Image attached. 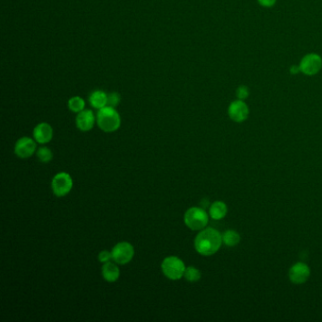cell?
I'll return each instance as SVG.
<instances>
[{"label": "cell", "instance_id": "6da1fadb", "mask_svg": "<svg viewBox=\"0 0 322 322\" xmlns=\"http://www.w3.org/2000/svg\"><path fill=\"white\" fill-rule=\"evenodd\" d=\"M222 235L213 228L201 230L195 238V249L204 256H211L219 251L222 245Z\"/></svg>", "mask_w": 322, "mask_h": 322}, {"label": "cell", "instance_id": "7a4b0ae2", "mask_svg": "<svg viewBox=\"0 0 322 322\" xmlns=\"http://www.w3.org/2000/svg\"><path fill=\"white\" fill-rule=\"evenodd\" d=\"M97 123L100 130L105 133H114L120 127L121 118L114 107L105 106L102 109L98 110Z\"/></svg>", "mask_w": 322, "mask_h": 322}, {"label": "cell", "instance_id": "3957f363", "mask_svg": "<svg viewBox=\"0 0 322 322\" xmlns=\"http://www.w3.org/2000/svg\"><path fill=\"white\" fill-rule=\"evenodd\" d=\"M209 221L204 209L200 207H191L184 213V223L192 231L203 230Z\"/></svg>", "mask_w": 322, "mask_h": 322}, {"label": "cell", "instance_id": "277c9868", "mask_svg": "<svg viewBox=\"0 0 322 322\" xmlns=\"http://www.w3.org/2000/svg\"><path fill=\"white\" fill-rule=\"evenodd\" d=\"M161 267L164 276L172 281L182 279L186 269L183 260L176 256H169L164 258Z\"/></svg>", "mask_w": 322, "mask_h": 322}, {"label": "cell", "instance_id": "5b68a950", "mask_svg": "<svg viewBox=\"0 0 322 322\" xmlns=\"http://www.w3.org/2000/svg\"><path fill=\"white\" fill-rule=\"evenodd\" d=\"M73 187V180L71 176L66 173L61 172L55 175L51 182V188L55 196L62 198L69 194Z\"/></svg>", "mask_w": 322, "mask_h": 322}, {"label": "cell", "instance_id": "8992f818", "mask_svg": "<svg viewBox=\"0 0 322 322\" xmlns=\"http://www.w3.org/2000/svg\"><path fill=\"white\" fill-rule=\"evenodd\" d=\"M113 260L118 265H127L133 260L134 256V246L128 242L116 244L112 249Z\"/></svg>", "mask_w": 322, "mask_h": 322}, {"label": "cell", "instance_id": "52a82bcc", "mask_svg": "<svg viewBox=\"0 0 322 322\" xmlns=\"http://www.w3.org/2000/svg\"><path fill=\"white\" fill-rule=\"evenodd\" d=\"M321 67V57L319 55L311 53V54L304 56V59L302 60L299 65V70L305 75L313 76L317 72H319Z\"/></svg>", "mask_w": 322, "mask_h": 322}, {"label": "cell", "instance_id": "ba28073f", "mask_svg": "<svg viewBox=\"0 0 322 322\" xmlns=\"http://www.w3.org/2000/svg\"><path fill=\"white\" fill-rule=\"evenodd\" d=\"M36 152V143L30 137H22L17 140L14 146L15 155L21 159L31 157Z\"/></svg>", "mask_w": 322, "mask_h": 322}, {"label": "cell", "instance_id": "9c48e42d", "mask_svg": "<svg viewBox=\"0 0 322 322\" xmlns=\"http://www.w3.org/2000/svg\"><path fill=\"white\" fill-rule=\"evenodd\" d=\"M310 274V268L306 264L297 263L294 266H292L291 268L289 269L288 276H289V279L292 283L300 285L309 279Z\"/></svg>", "mask_w": 322, "mask_h": 322}, {"label": "cell", "instance_id": "30bf717a", "mask_svg": "<svg viewBox=\"0 0 322 322\" xmlns=\"http://www.w3.org/2000/svg\"><path fill=\"white\" fill-rule=\"evenodd\" d=\"M249 113L248 105L241 99L231 102L228 110V114L231 120L238 123L245 121L249 116Z\"/></svg>", "mask_w": 322, "mask_h": 322}, {"label": "cell", "instance_id": "8fae6325", "mask_svg": "<svg viewBox=\"0 0 322 322\" xmlns=\"http://www.w3.org/2000/svg\"><path fill=\"white\" fill-rule=\"evenodd\" d=\"M33 137L39 144H48L53 138V128L49 123H40L33 130Z\"/></svg>", "mask_w": 322, "mask_h": 322}, {"label": "cell", "instance_id": "7c38bea8", "mask_svg": "<svg viewBox=\"0 0 322 322\" xmlns=\"http://www.w3.org/2000/svg\"><path fill=\"white\" fill-rule=\"evenodd\" d=\"M96 122V117L91 110H83L78 114L76 118V124L79 131L89 132L91 131Z\"/></svg>", "mask_w": 322, "mask_h": 322}, {"label": "cell", "instance_id": "4fadbf2b", "mask_svg": "<svg viewBox=\"0 0 322 322\" xmlns=\"http://www.w3.org/2000/svg\"><path fill=\"white\" fill-rule=\"evenodd\" d=\"M102 276L103 279L109 283H115L120 277V270L116 266V263L107 262L102 267Z\"/></svg>", "mask_w": 322, "mask_h": 322}, {"label": "cell", "instance_id": "5bb4252c", "mask_svg": "<svg viewBox=\"0 0 322 322\" xmlns=\"http://www.w3.org/2000/svg\"><path fill=\"white\" fill-rule=\"evenodd\" d=\"M89 102L95 109H102L108 104V95L101 90L94 91L89 97Z\"/></svg>", "mask_w": 322, "mask_h": 322}, {"label": "cell", "instance_id": "9a60e30c", "mask_svg": "<svg viewBox=\"0 0 322 322\" xmlns=\"http://www.w3.org/2000/svg\"><path fill=\"white\" fill-rule=\"evenodd\" d=\"M227 212H228V208L223 201H214L209 209L210 217L214 220L224 219Z\"/></svg>", "mask_w": 322, "mask_h": 322}, {"label": "cell", "instance_id": "2e32d148", "mask_svg": "<svg viewBox=\"0 0 322 322\" xmlns=\"http://www.w3.org/2000/svg\"><path fill=\"white\" fill-rule=\"evenodd\" d=\"M222 241L228 247H234L240 241V235L237 231L232 230L226 231L222 235Z\"/></svg>", "mask_w": 322, "mask_h": 322}, {"label": "cell", "instance_id": "e0dca14e", "mask_svg": "<svg viewBox=\"0 0 322 322\" xmlns=\"http://www.w3.org/2000/svg\"><path fill=\"white\" fill-rule=\"evenodd\" d=\"M84 107H85V102L80 97H71L68 100V108L73 113L79 114L81 111L84 110Z\"/></svg>", "mask_w": 322, "mask_h": 322}, {"label": "cell", "instance_id": "ac0fdd59", "mask_svg": "<svg viewBox=\"0 0 322 322\" xmlns=\"http://www.w3.org/2000/svg\"><path fill=\"white\" fill-rule=\"evenodd\" d=\"M37 158L40 160L42 163H49L53 159V153L47 146L39 147V149L36 152Z\"/></svg>", "mask_w": 322, "mask_h": 322}, {"label": "cell", "instance_id": "d6986e66", "mask_svg": "<svg viewBox=\"0 0 322 322\" xmlns=\"http://www.w3.org/2000/svg\"><path fill=\"white\" fill-rule=\"evenodd\" d=\"M183 277L190 283H195V282H198L199 280L201 279V271L195 267H188L185 269Z\"/></svg>", "mask_w": 322, "mask_h": 322}, {"label": "cell", "instance_id": "ffe728a7", "mask_svg": "<svg viewBox=\"0 0 322 322\" xmlns=\"http://www.w3.org/2000/svg\"><path fill=\"white\" fill-rule=\"evenodd\" d=\"M120 100H121V98H120L119 94L116 93V92H113V93H111V94L108 95V104H107V106H111V107L116 108V106L120 103Z\"/></svg>", "mask_w": 322, "mask_h": 322}, {"label": "cell", "instance_id": "44dd1931", "mask_svg": "<svg viewBox=\"0 0 322 322\" xmlns=\"http://www.w3.org/2000/svg\"><path fill=\"white\" fill-rule=\"evenodd\" d=\"M237 97H238L239 99H241V100L246 99L247 97H249V88H248L247 86H240V87L237 89Z\"/></svg>", "mask_w": 322, "mask_h": 322}, {"label": "cell", "instance_id": "7402d4cb", "mask_svg": "<svg viewBox=\"0 0 322 322\" xmlns=\"http://www.w3.org/2000/svg\"><path fill=\"white\" fill-rule=\"evenodd\" d=\"M111 259H113V256H112V251L110 252L108 250H102V251H100V253L98 254V260L99 262H101V263H107V262H110Z\"/></svg>", "mask_w": 322, "mask_h": 322}, {"label": "cell", "instance_id": "603a6c76", "mask_svg": "<svg viewBox=\"0 0 322 322\" xmlns=\"http://www.w3.org/2000/svg\"><path fill=\"white\" fill-rule=\"evenodd\" d=\"M258 1L262 6L268 7V8L273 6L276 3V0H258Z\"/></svg>", "mask_w": 322, "mask_h": 322}, {"label": "cell", "instance_id": "cb8c5ba5", "mask_svg": "<svg viewBox=\"0 0 322 322\" xmlns=\"http://www.w3.org/2000/svg\"><path fill=\"white\" fill-rule=\"evenodd\" d=\"M290 71H291V73H298V71H299V67H293Z\"/></svg>", "mask_w": 322, "mask_h": 322}]
</instances>
